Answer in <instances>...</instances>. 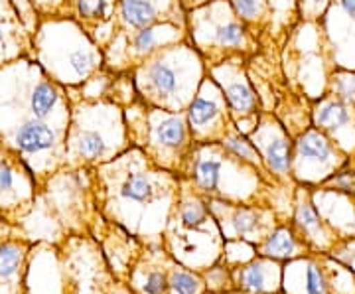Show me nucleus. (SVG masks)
Here are the masks:
<instances>
[{"instance_id":"72a5a7b5","label":"nucleus","mask_w":355,"mask_h":294,"mask_svg":"<svg viewBox=\"0 0 355 294\" xmlns=\"http://www.w3.org/2000/svg\"><path fill=\"white\" fill-rule=\"evenodd\" d=\"M111 294H132V293H130V288H128L127 282L116 281V282H114V286H113V291H111Z\"/></svg>"},{"instance_id":"6ab92c4d","label":"nucleus","mask_w":355,"mask_h":294,"mask_svg":"<svg viewBox=\"0 0 355 294\" xmlns=\"http://www.w3.org/2000/svg\"><path fill=\"white\" fill-rule=\"evenodd\" d=\"M101 223L103 227L95 239L101 243L103 253L107 257L109 267L114 273L116 281L127 282L130 269L135 267L137 259L144 249V243L137 239L132 233H128L127 230H123L121 225H116L114 221H109L103 216Z\"/></svg>"},{"instance_id":"7c9ffc66","label":"nucleus","mask_w":355,"mask_h":294,"mask_svg":"<svg viewBox=\"0 0 355 294\" xmlns=\"http://www.w3.org/2000/svg\"><path fill=\"white\" fill-rule=\"evenodd\" d=\"M328 255L334 257L336 261L343 263L345 267H349L355 273V235L340 239Z\"/></svg>"},{"instance_id":"412c9836","label":"nucleus","mask_w":355,"mask_h":294,"mask_svg":"<svg viewBox=\"0 0 355 294\" xmlns=\"http://www.w3.org/2000/svg\"><path fill=\"white\" fill-rule=\"evenodd\" d=\"M65 137H67V128L55 127L51 123L30 116L14 127L12 144L18 154L26 158L51 156L58 150L65 153Z\"/></svg>"},{"instance_id":"c85d7f7f","label":"nucleus","mask_w":355,"mask_h":294,"mask_svg":"<svg viewBox=\"0 0 355 294\" xmlns=\"http://www.w3.org/2000/svg\"><path fill=\"white\" fill-rule=\"evenodd\" d=\"M328 93L355 107V71L336 69L330 79V91Z\"/></svg>"},{"instance_id":"dca6fc26","label":"nucleus","mask_w":355,"mask_h":294,"mask_svg":"<svg viewBox=\"0 0 355 294\" xmlns=\"http://www.w3.org/2000/svg\"><path fill=\"white\" fill-rule=\"evenodd\" d=\"M312 123L349 156L352 153L355 156V107L326 93L314 103Z\"/></svg>"},{"instance_id":"423d86ee","label":"nucleus","mask_w":355,"mask_h":294,"mask_svg":"<svg viewBox=\"0 0 355 294\" xmlns=\"http://www.w3.org/2000/svg\"><path fill=\"white\" fill-rule=\"evenodd\" d=\"M139 111V115H135L132 109L125 111L130 142H135L156 166L184 178L193 148L186 111L172 113L150 107L142 99Z\"/></svg>"},{"instance_id":"0eeeda50","label":"nucleus","mask_w":355,"mask_h":294,"mask_svg":"<svg viewBox=\"0 0 355 294\" xmlns=\"http://www.w3.org/2000/svg\"><path fill=\"white\" fill-rule=\"evenodd\" d=\"M191 46L209 65L257 50L253 32L235 14L229 0H209L190 14Z\"/></svg>"},{"instance_id":"f03ea898","label":"nucleus","mask_w":355,"mask_h":294,"mask_svg":"<svg viewBox=\"0 0 355 294\" xmlns=\"http://www.w3.org/2000/svg\"><path fill=\"white\" fill-rule=\"evenodd\" d=\"M132 81L146 105L184 113L202 85L203 58L193 46L174 42L137 65Z\"/></svg>"},{"instance_id":"cd10ccee","label":"nucleus","mask_w":355,"mask_h":294,"mask_svg":"<svg viewBox=\"0 0 355 294\" xmlns=\"http://www.w3.org/2000/svg\"><path fill=\"white\" fill-rule=\"evenodd\" d=\"M203 281L207 286V294H225L235 291V282L231 275V267L223 259H219L211 267L202 270Z\"/></svg>"},{"instance_id":"f257e3e1","label":"nucleus","mask_w":355,"mask_h":294,"mask_svg":"<svg viewBox=\"0 0 355 294\" xmlns=\"http://www.w3.org/2000/svg\"><path fill=\"white\" fill-rule=\"evenodd\" d=\"M99 211L144 245L162 243L178 202L180 176L156 166L139 146L97 166Z\"/></svg>"},{"instance_id":"5701e85b","label":"nucleus","mask_w":355,"mask_h":294,"mask_svg":"<svg viewBox=\"0 0 355 294\" xmlns=\"http://www.w3.org/2000/svg\"><path fill=\"white\" fill-rule=\"evenodd\" d=\"M254 251H257V255L268 257V259H275L280 263H286V261L312 253L310 245L306 243L300 231L294 227L292 219L291 221L288 219L279 221L277 227L268 233L265 241L254 247Z\"/></svg>"},{"instance_id":"9b49d317","label":"nucleus","mask_w":355,"mask_h":294,"mask_svg":"<svg viewBox=\"0 0 355 294\" xmlns=\"http://www.w3.org/2000/svg\"><path fill=\"white\" fill-rule=\"evenodd\" d=\"M209 76L214 77L217 85L221 87L225 99H227L231 119L235 123V127L245 135H249L257 123H259V99L254 95L253 87L249 85V79L245 76L241 65V58H229L225 62L216 65H209Z\"/></svg>"},{"instance_id":"a878e982","label":"nucleus","mask_w":355,"mask_h":294,"mask_svg":"<svg viewBox=\"0 0 355 294\" xmlns=\"http://www.w3.org/2000/svg\"><path fill=\"white\" fill-rule=\"evenodd\" d=\"M168 279H170V294H207L202 273L184 267L174 257L170 259Z\"/></svg>"},{"instance_id":"f3484780","label":"nucleus","mask_w":355,"mask_h":294,"mask_svg":"<svg viewBox=\"0 0 355 294\" xmlns=\"http://www.w3.org/2000/svg\"><path fill=\"white\" fill-rule=\"evenodd\" d=\"M172 255L162 243L144 245L142 253L130 269L127 284L132 294H170V267Z\"/></svg>"},{"instance_id":"39448f33","label":"nucleus","mask_w":355,"mask_h":294,"mask_svg":"<svg viewBox=\"0 0 355 294\" xmlns=\"http://www.w3.org/2000/svg\"><path fill=\"white\" fill-rule=\"evenodd\" d=\"M85 111L69 116L65 158L77 166H99L130 148L127 121L121 105L109 97L83 103Z\"/></svg>"},{"instance_id":"aec40b11","label":"nucleus","mask_w":355,"mask_h":294,"mask_svg":"<svg viewBox=\"0 0 355 294\" xmlns=\"http://www.w3.org/2000/svg\"><path fill=\"white\" fill-rule=\"evenodd\" d=\"M182 26L172 24V22H160V24L148 26V28H142L135 34H128V36H113L111 44H121L123 42V48H119V53L123 55L125 60V67H137L142 64L148 55H153L154 51L160 50L162 46L168 44H174V42H182Z\"/></svg>"},{"instance_id":"c9c22d12","label":"nucleus","mask_w":355,"mask_h":294,"mask_svg":"<svg viewBox=\"0 0 355 294\" xmlns=\"http://www.w3.org/2000/svg\"><path fill=\"white\" fill-rule=\"evenodd\" d=\"M225 294H243V293H239V291H231V293H225ZM277 294H284V293H277Z\"/></svg>"},{"instance_id":"2eb2a0df","label":"nucleus","mask_w":355,"mask_h":294,"mask_svg":"<svg viewBox=\"0 0 355 294\" xmlns=\"http://www.w3.org/2000/svg\"><path fill=\"white\" fill-rule=\"evenodd\" d=\"M284 294H334L326 253H308L282 265Z\"/></svg>"},{"instance_id":"a211bd4d","label":"nucleus","mask_w":355,"mask_h":294,"mask_svg":"<svg viewBox=\"0 0 355 294\" xmlns=\"http://www.w3.org/2000/svg\"><path fill=\"white\" fill-rule=\"evenodd\" d=\"M180 6H182L180 0H119L116 24H121L123 30L114 32L113 36H128L142 28L160 22L178 24L176 12Z\"/></svg>"},{"instance_id":"ddd939ff","label":"nucleus","mask_w":355,"mask_h":294,"mask_svg":"<svg viewBox=\"0 0 355 294\" xmlns=\"http://www.w3.org/2000/svg\"><path fill=\"white\" fill-rule=\"evenodd\" d=\"M261 158L266 172L275 182H294L292 180V150L294 141L286 127H282L275 116L261 113L257 127L247 135Z\"/></svg>"},{"instance_id":"c756f323","label":"nucleus","mask_w":355,"mask_h":294,"mask_svg":"<svg viewBox=\"0 0 355 294\" xmlns=\"http://www.w3.org/2000/svg\"><path fill=\"white\" fill-rule=\"evenodd\" d=\"M18 166L8 156H0V196H10L16 190Z\"/></svg>"},{"instance_id":"bb28decb","label":"nucleus","mask_w":355,"mask_h":294,"mask_svg":"<svg viewBox=\"0 0 355 294\" xmlns=\"http://www.w3.org/2000/svg\"><path fill=\"white\" fill-rule=\"evenodd\" d=\"M26 259V245L20 241L0 243V284H8L18 277Z\"/></svg>"},{"instance_id":"473e14b6","label":"nucleus","mask_w":355,"mask_h":294,"mask_svg":"<svg viewBox=\"0 0 355 294\" xmlns=\"http://www.w3.org/2000/svg\"><path fill=\"white\" fill-rule=\"evenodd\" d=\"M338 2H340V6H342L345 16H349L355 22V0H338Z\"/></svg>"},{"instance_id":"4be33fe9","label":"nucleus","mask_w":355,"mask_h":294,"mask_svg":"<svg viewBox=\"0 0 355 294\" xmlns=\"http://www.w3.org/2000/svg\"><path fill=\"white\" fill-rule=\"evenodd\" d=\"M282 265L284 263L261 255L233 265L231 275L235 282V291L243 294L282 293Z\"/></svg>"},{"instance_id":"f8f14e48","label":"nucleus","mask_w":355,"mask_h":294,"mask_svg":"<svg viewBox=\"0 0 355 294\" xmlns=\"http://www.w3.org/2000/svg\"><path fill=\"white\" fill-rule=\"evenodd\" d=\"M69 275L76 294H111L116 282V277L103 253L101 243L89 235H81L76 239Z\"/></svg>"},{"instance_id":"9d476101","label":"nucleus","mask_w":355,"mask_h":294,"mask_svg":"<svg viewBox=\"0 0 355 294\" xmlns=\"http://www.w3.org/2000/svg\"><path fill=\"white\" fill-rule=\"evenodd\" d=\"M186 116L191 139L198 144L219 142L225 137L229 127L235 125L231 119L227 99L211 76L203 77L200 89L186 109Z\"/></svg>"},{"instance_id":"2f4dec72","label":"nucleus","mask_w":355,"mask_h":294,"mask_svg":"<svg viewBox=\"0 0 355 294\" xmlns=\"http://www.w3.org/2000/svg\"><path fill=\"white\" fill-rule=\"evenodd\" d=\"M331 0H298L300 16L304 20H316L318 16H324L326 8L330 6Z\"/></svg>"},{"instance_id":"f704fd0d","label":"nucleus","mask_w":355,"mask_h":294,"mask_svg":"<svg viewBox=\"0 0 355 294\" xmlns=\"http://www.w3.org/2000/svg\"><path fill=\"white\" fill-rule=\"evenodd\" d=\"M4 40H6V22L0 14V44H4Z\"/></svg>"},{"instance_id":"4468645a","label":"nucleus","mask_w":355,"mask_h":294,"mask_svg":"<svg viewBox=\"0 0 355 294\" xmlns=\"http://www.w3.org/2000/svg\"><path fill=\"white\" fill-rule=\"evenodd\" d=\"M312 190L314 188H310V186L296 184V192H294V200H292V205H294L292 223L300 231V235L304 237L312 251L330 253L336 243L342 239V235L331 227L326 218L322 216V211L318 209Z\"/></svg>"},{"instance_id":"7ed1b4c3","label":"nucleus","mask_w":355,"mask_h":294,"mask_svg":"<svg viewBox=\"0 0 355 294\" xmlns=\"http://www.w3.org/2000/svg\"><path fill=\"white\" fill-rule=\"evenodd\" d=\"M162 245L178 263L200 273L223 257L225 239L221 230L207 200L188 178H180L178 202L162 233Z\"/></svg>"},{"instance_id":"6e6552de","label":"nucleus","mask_w":355,"mask_h":294,"mask_svg":"<svg viewBox=\"0 0 355 294\" xmlns=\"http://www.w3.org/2000/svg\"><path fill=\"white\" fill-rule=\"evenodd\" d=\"M352 156L331 141L320 128H304L294 139L292 150V180L296 184L316 188L336 174Z\"/></svg>"},{"instance_id":"b1692460","label":"nucleus","mask_w":355,"mask_h":294,"mask_svg":"<svg viewBox=\"0 0 355 294\" xmlns=\"http://www.w3.org/2000/svg\"><path fill=\"white\" fill-rule=\"evenodd\" d=\"M77 20L81 22L83 32L97 44L99 32H105L107 26L116 24V6L119 0H73Z\"/></svg>"},{"instance_id":"20e7f679","label":"nucleus","mask_w":355,"mask_h":294,"mask_svg":"<svg viewBox=\"0 0 355 294\" xmlns=\"http://www.w3.org/2000/svg\"><path fill=\"white\" fill-rule=\"evenodd\" d=\"M184 178L205 198L233 204H265L272 184L253 166L227 153L219 142H193Z\"/></svg>"},{"instance_id":"1a4fd4ad","label":"nucleus","mask_w":355,"mask_h":294,"mask_svg":"<svg viewBox=\"0 0 355 294\" xmlns=\"http://www.w3.org/2000/svg\"><path fill=\"white\" fill-rule=\"evenodd\" d=\"M205 200L225 241H243L257 247L280 221L279 214L268 204H233L216 198Z\"/></svg>"},{"instance_id":"393cba45","label":"nucleus","mask_w":355,"mask_h":294,"mask_svg":"<svg viewBox=\"0 0 355 294\" xmlns=\"http://www.w3.org/2000/svg\"><path fill=\"white\" fill-rule=\"evenodd\" d=\"M219 144H221L227 153H231L233 156H237L239 160L247 162V164L253 166L254 170H259L270 184H275V180L270 178V174L266 172L265 162H263L261 153L257 150V146L253 144V141H251L247 135H243L241 130L235 127V125L229 127V130L225 132V137L219 141Z\"/></svg>"}]
</instances>
